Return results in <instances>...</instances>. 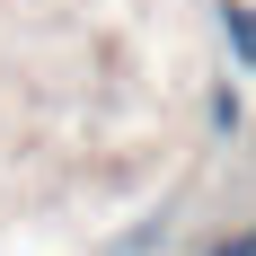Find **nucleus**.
I'll return each mask as SVG.
<instances>
[{"instance_id": "obj_1", "label": "nucleus", "mask_w": 256, "mask_h": 256, "mask_svg": "<svg viewBox=\"0 0 256 256\" xmlns=\"http://www.w3.org/2000/svg\"><path fill=\"white\" fill-rule=\"evenodd\" d=\"M221 26H230L238 62H256V9H248V0H230V9H221Z\"/></svg>"}]
</instances>
